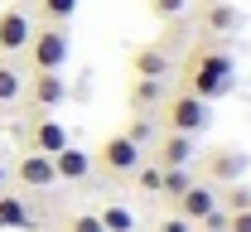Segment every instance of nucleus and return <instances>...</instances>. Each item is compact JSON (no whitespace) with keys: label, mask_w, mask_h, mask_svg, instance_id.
Returning <instances> with one entry per match:
<instances>
[{"label":"nucleus","mask_w":251,"mask_h":232,"mask_svg":"<svg viewBox=\"0 0 251 232\" xmlns=\"http://www.w3.org/2000/svg\"><path fill=\"white\" fill-rule=\"evenodd\" d=\"M232 82H237L232 53H222V49H213V44L188 49L184 73H179V92H193V97H203V102H218V97L232 92Z\"/></svg>","instance_id":"1"},{"label":"nucleus","mask_w":251,"mask_h":232,"mask_svg":"<svg viewBox=\"0 0 251 232\" xmlns=\"http://www.w3.org/2000/svg\"><path fill=\"white\" fill-rule=\"evenodd\" d=\"M159 106H164V131L193 135V140L208 131V121H213V102L193 97V92H174V97H164Z\"/></svg>","instance_id":"2"},{"label":"nucleus","mask_w":251,"mask_h":232,"mask_svg":"<svg viewBox=\"0 0 251 232\" xmlns=\"http://www.w3.org/2000/svg\"><path fill=\"white\" fill-rule=\"evenodd\" d=\"M92 165H101L106 174H116V179H130L135 169L145 165V155H140V145H135V140H126V135L116 131V135H106V140L97 145Z\"/></svg>","instance_id":"3"},{"label":"nucleus","mask_w":251,"mask_h":232,"mask_svg":"<svg viewBox=\"0 0 251 232\" xmlns=\"http://www.w3.org/2000/svg\"><path fill=\"white\" fill-rule=\"evenodd\" d=\"M63 58H68V34H63V25H44V29L29 34V63H34V73H58Z\"/></svg>","instance_id":"4"},{"label":"nucleus","mask_w":251,"mask_h":232,"mask_svg":"<svg viewBox=\"0 0 251 232\" xmlns=\"http://www.w3.org/2000/svg\"><path fill=\"white\" fill-rule=\"evenodd\" d=\"M247 169H251V155L247 150H232V145H218V150L203 155V174H208L213 184H237Z\"/></svg>","instance_id":"5"},{"label":"nucleus","mask_w":251,"mask_h":232,"mask_svg":"<svg viewBox=\"0 0 251 232\" xmlns=\"http://www.w3.org/2000/svg\"><path fill=\"white\" fill-rule=\"evenodd\" d=\"M15 179L25 189H53L58 184V169H53V155H39V150H25L15 160Z\"/></svg>","instance_id":"6"},{"label":"nucleus","mask_w":251,"mask_h":232,"mask_svg":"<svg viewBox=\"0 0 251 232\" xmlns=\"http://www.w3.org/2000/svg\"><path fill=\"white\" fill-rule=\"evenodd\" d=\"M29 15L25 10H0V58H15V53H25L29 49Z\"/></svg>","instance_id":"7"},{"label":"nucleus","mask_w":251,"mask_h":232,"mask_svg":"<svg viewBox=\"0 0 251 232\" xmlns=\"http://www.w3.org/2000/svg\"><path fill=\"white\" fill-rule=\"evenodd\" d=\"M193 160H198V150H193V135L159 131V145H155V165H159V169H188Z\"/></svg>","instance_id":"8"},{"label":"nucleus","mask_w":251,"mask_h":232,"mask_svg":"<svg viewBox=\"0 0 251 232\" xmlns=\"http://www.w3.org/2000/svg\"><path fill=\"white\" fill-rule=\"evenodd\" d=\"M174 203H179V213H184L188 223L198 228V223H203V218L218 208V189H213V184H188V189H184Z\"/></svg>","instance_id":"9"},{"label":"nucleus","mask_w":251,"mask_h":232,"mask_svg":"<svg viewBox=\"0 0 251 232\" xmlns=\"http://www.w3.org/2000/svg\"><path fill=\"white\" fill-rule=\"evenodd\" d=\"M29 97H34V106H39V111L63 106V102H68V82H63V73H34Z\"/></svg>","instance_id":"10"},{"label":"nucleus","mask_w":251,"mask_h":232,"mask_svg":"<svg viewBox=\"0 0 251 232\" xmlns=\"http://www.w3.org/2000/svg\"><path fill=\"white\" fill-rule=\"evenodd\" d=\"M126 102H130L135 116H150L159 102H164V77H135L130 92H126Z\"/></svg>","instance_id":"11"},{"label":"nucleus","mask_w":251,"mask_h":232,"mask_svg":"<svg viewBox=\"0 0 251 232\" xmlns=\"http://www.w3.org/2000/svg\"><path fill=\"white\" fill-rule=\"evenodd\" d=\"M130 73H135V77H164V73H169V53H164L159 44H140V49L130 53Z\"/></svg>","instance_id":"12"},{"label":"nucleus","mask_w":251,"mask_h":232,"mask_svg":"<svg viewBox=\"0 0 251 232\" xmlns=\"http://www.w3.org/2000/svg\"><path fill=\"white\" fill-rule=\"evenodd\" d=\"M203 29H208V34H232V29H242V10H237V5H227V0L203 5Z\"/></svg>","instance_id":"13"},{"label":"nucleus","mask_w":251,"mask_h":232,"mask_svg":"<svg viewBox=\"0 0 251 232\" xmlns=\"http://www.w3.org/2000/svg\"><path fill=\"white\" fill-rule=\"evenodd\" d=\"M53 169H58V179H73V184H77V179L92 174V155L77 150V145H63L58 155H53Z\"/></svg>","instance_id":"14"},{"label":"nucleus","mask_w":251,"mask_h":232,"mask_svg":"<svg viewBox=\"0 0 251 232\" xmlns=\"http://www.w3.org/2000/svg\"><path fill=\"white\" fill-rule=\"evenodd\" d=\"M63 145H68L63 121H34V131H29V150H39V155H58Z\"/></svg>","instance_id":"15"},{"label":"nucleus","mask_w":251,"mask_h":232,"mask_svg":"<svg viewBox=\"0 0 251 232\" xmlns=\"http://www.w3.org/2000/svg\"><path fill=\"white\" fill-rule=\"evenodd\" d=\"M25 97V77H20V68L10 63V58H0V106H10V102Z\"/></svg>","instance_id":"16"},{"label":"nucleus","mask_w":251,"mask_h":232,"mask_svg":"<svg viewBox=\"0 0 251 232\" xmlns=\"http://www.w3.org/2000/svg\"><path fill=\"white\" fill-rule=\"evenodd\" d=\"M97 218H101V228H106V232H135V213H130L126 203H106V208H97Z\"/></svg>","instance_id":"17"},{"label":"nucleus","mask_w":251,"mask_h":232,"mask_svg":"<svg viewBox=\"0 0 251 232\" xmlns=\"http://www.w3.org/2000/svg\"><path fill=\"white\" fill-rule=\"evenodd\" d=\"M0 228H29V208H25V199L0 194Z\"/></svg>","instance_id":"18"},{"label":"nucleus","mask_w":251,"mask_h":232,"mask_svg":"<svg viewBox=\"0 0 251 232\" xmlns=\"http://www.w3.org/2000/svg\"><path fill=\"white\" fill-rule=\"evenodd\" d=\"M39 10H44V25H68L77 15V0H39Z\"/></svg>","instance_id":"19"},{"label":"nucleus","mask_w":251,"mask_h":232,"mask_svg":"<svg viewBox=\"0 0 251 232\" xmlns=\"http://www.w3.org/2000/svg\"><path fill=\"white\" fill-rule=\"evenodd\" d=\"M188 184H193V174H188V169H164V179H159V194H164V199H179Z\"/></svg>","instance_id":"20"},{"label":"nucleus","mask_w":251,"mask_h":232,"mask_svg":"<svg viewBox=\"0 0 251 232\" xmlns=\"http://www.w3.org/2000/svg\"><path fill=\"white\" fill-rule=\"evenodd\" d=\"M218 203H227V213H242V208H251V189L247 184H227V194Z\"/></svg>","instance_id":"21"},{"label":"nucleus","mask_w":251,"mask_h":232,"mask_svg":"<svg viewBox=\"0 0 251 232\" xmlns=\"http://www.w3.org/2000/svg\"><path fill=\"white\" fill-rule=\"evenodd\" d=\"M159 179H164V169H159L155 160H150V165H140V169H135V184H140L145 194H159Z\"/></svg>","instance_id":"22"},{"label":"nucleus","mask_w":251,"mask_h":232,"mask_svg":"<svg viewBox=\"0 0 251 232\" xmlns=\"http://www.w3.org/2000/svg\"><path fill=\"white\" fill-rule=\"evenodd\" d=\"M150 5V15H159V20H179L188 10V0H145Z\"/></svg>","instance_id":"23"},{"label":"nucleus","mask_w":251,"mask_h":232,"mask_svg":"<svg viewBox=\"0 0 251 232\" xmlns=\"http://www.w3.org/2000/svg\"><path fill=\"white\" fill-rule=\"evenodd\" d=\"M121 135H126V140H135V145H145V140L155 135V121H150V116H135V121H130Z\"/></svg>","instance_id":"24"},{"label":"nucleus","mask_w":251,"mask_h":232,"mask_svg":"<svg viewBox=\"0 0 251 232\" xmlns=\"http://www.w3.org/2000/svg\"><path fill=\"white\" fill-rule=\"evenodd\" d=\"M68 232H106V228H101V218H97V213H77V218L68 223Z\"/></svg>","instance_id":"25"},{"label":"nucleus","mask_w":251,"mask_h":232,"mask_svg":"<svg viewBox=\"0 0 251 232\" xmlns=\"http://www.w3.org/2000/svg\"><path fill=\"white\" fill-rule=\"evenodd\" d=\"M227 232H251V208H242V213H227Z\"/></svg>","instance_id":"26"},{"label":"nucleus","mask_w":251,"mask_h":232,"mask_svg":"<svg viewBox=\"0 0 251 232\" xmlns=\"http://www.w3.org/2000/svg\"><path fill=\"white\" fill-rule=\"evenodd\" d=\"M159 232H193V223H188L184 213H174V218H164V223H159Z\"/></svg>","instance_id":"27"},{"label":"nucleus","mask_w":251,"mask_h":232,"mask_svg":"<svg viewBox=\"0 0 251 232\" xmlns=\"http://www.w3.org/2000/svg\"><path fill=\"white\" fill-rule=\"evenodd\" d=\"M0 184H5V165H0Z\"/></svg>","instance_id":"28"}]
</instances>
